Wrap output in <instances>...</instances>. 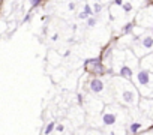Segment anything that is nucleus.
<instances>
[{
	"instance_id": "nucleus-1",
	"label": "nucleus",
	"mask_w": 153,
	"mask_h": 135,
	"mask_svg": "<svg viewBox=\"0 0 153 135\" xmlns=\"http://www.w3.org/2000/svg\"><path fill=\"white\" fill-rule=\"evenodd\" d=\"M110 89H111V95L113 99L117 101L122 105H128V107H138L140 105V92L135 87V84L132 83V80H126L122 78L119 75L113 77L110 81Z\"/></svg>"
},
{
	"instance_id": "nucleus-2",
	"label": "nucleus",
	"mask_w": 153,
	"mask_h": 135,
	"mask_svg": "<svg viewBox=\"0 0 153 135\" xmlns=\"http://www.w3.org/2000/svg\"><path fill=\"white\" fill-rule=\"evenodd\" d=\"M132 83L135 84V87L138 89L143 98L153 99V72L140 68L132 78Z\"/></svg>"
},
{
	"instance_id": "nucleus-3",
	"label": "nucleus",
	"mask_w": 153,
	"mask_h": 135,
	"mask_svg": "<svg viewBox=\"0 0 153 135\" xmlns=\"http://www.w3.org/2000/svg\"><path fill=\"white\" fill-rule=\"evenodd\" d=\"M131 48L138 59H143V57L152 54L153 53V30L150 29V30H146L143 35L135 36L132 39Z\"/></svg>"
},
{
	"instance_id": "nucleus-4",
	"label": "nucleus",
	"mask_w": 153,
	"mask_h": 135,
	"mask_svg": "<svg viewBox=\"0 0 153 135\" xmlns=\"http://www.w3.org/2000/svg\"><path fill=\"white\" fill-rule=\"evenodd\" d=\"M123 111L125 110H122L116 104L107 105L104 108V111L101 113V126H104V128H114V126H117L119 119H120V114Z\"/></svg>"
},
{
	"instance_id": "nucleus-5",
	"label": "nucleus",
	"mask_w": 153,
	"mask_h": 135,
	"mask_svg": "<svg viewBox=\"0 0 153 135\" xmlns=\"http://www.w3.org/2000/svg\"><path fill=\"white\" fill-rule=\"evenodd\" d=\"M89 90L92 92V95H95L96 98L99 99H107L111 98L113 99V95H111V89H110V84H107L102 78L99 77H93L89 83Z\"/></svg>"
},
{
	"instance_id": "nucleus-6",
	"label": "nucleus",
	"mask_w": 153,
	"mask_h": 135,
	"mask_svg": "<svg viewBox=\"0 0 153 135\" xmlns=\"http://www.w3.org/2000/svg\"><path fill=\"white\" fill-rule=\"evenodd\" d=\"M84 104H86V110L89 111V114H93V116L102 113L105 108L102 99H98V98H87Z\"/></svg>"
},
{
	"instance_id": "nucleus-7",
	"label": "nucleus",
	"mask_w": 153,
	"mask_h": 135,
	"mask_svg": "<svg viewBox=\"0 0 153 135\" xmlns=\"http://www.w3.org/2000/svg\"><path fill=\"white\" fill-rule=\"evenodd\" d=\"M86 68H87V71L92 75H102L105 72L104 63L99 59H90V60H87L86 62Z\"/></svg>"
},
{
	"instance_id": "nucleus-8",
	"label": "nucleus",
	"mask_w": 153,
	"mask_h": 135,
	"mask_svg": "<svg viewBox=\"0 0 153 135\" xmlns=\"http://www.w3.org/2000/svg\"><path fill=\"white\" fill-rule=\"evenodd\" d=\"M138 107L141 108V111H143L147 117L153 119V99H146V98H143V99L140 101V105H138Z\"/></svg>"
},
{
	"instance_id": "nucleus-9",
	"label": "nucleus",
	"mask_w": 153,
	"mask_h": 135,
	"mask_svg": "<svg viewBox=\"0 0 153 135\" xmlns=\"http://www.w3.org/2000/svg\"><path fill=\"white\" fill-rule=\"evenodd\" d=\"M140 68L141 69H146V71H150L153 72V53L140 59Z\"/></svg>"
},
{
	"instance_id": "nucleus-10",
	"label": "nucleus",
	"mask_w": 153,
	"mask_h": 135,
	"mask_svg": "<svg viewBox=\"0 0 153 135\" xmlns=\"http://www.w3.org/2000/svg\"><path fill=\"white\" fill-rule=\"evenodd\" d=\"M144 128V122L143 120H131L129 122V132L132 135H135L138 131H141Z\"/></svg>"
},
{
	"instance_id": "nucleus-11",
	"label": "nucleus",
	"mask_w": 153,
	"mask_h": 135,
	"mask_svg": "<svg viewBox=\"0 0 153 135\" xmlns=\"http://www.w3.org/2000/svg\"><path fill=\"white\" fill-rule=\"evenodd\" d=\"M54 126H56V123H48V125H47V128H45V135H50V134L53 132Z\"/></svg>"
},
{
	"instance_id": "nucleus-12",
	"label": "nucleus",
	"mask_w": 153,
	"mask_h": 135,
	"mask_svg": "<svg viewBox=\"0 0 153 135\" xmlns=\"http://www.w3.org/2000/svg\"><path fill=\"white\" fill-rule=\"evenodd\" d=\"M86 135H105V134L101 132V131H98V129H90V131H87Z\"/></svg>"
},
{
	"instance_id": "nucleus-13",
	"label": "nucleus",
	"mask_w": 153,
	"mask_h": 135,
	"mask_svg": "<svg viewBox=\"0 0 153 135\" xmlns=\"http://www.w3.org/2000/svg\"><path fill=\"white\" fill-rule=\"evenodd\" d=\"M93 11H95L96 14H99V12L102 11V5H101V3H95V6H93Z\"/></svg>"
},
{
	"instance_id": "nucleus-14",
	"label": "nucleus",
	"mask_w": 153,
	"mask_h": 135,
	"mask_svg": "<svg viewBox=\"0 0 153 135\" xmlns=\"http://www.w3.org/2000/svg\"><path fill=\"white\" fill-rule=\"evenodd\" d=\"M95 24H96V18H89V20H87V26H89V27H93Z\"/></svg>"
},
{
	"instance_id": "nucleus-15",
	"label": "nucleus",
	"mask_w": 153,
	"mask_h": 135,
	"mask_svg": "<svg viewBox=\"0 0 153 135\" xmlns=\"http://www.w3.org/2000/svg\"><path fill=\"white\" fill-rule=\"evenodd\" d=\"M123 8H125V11H131L132 9V5L131 3H126V5H123Z\"/></svg>"
},
{
	"instance_id": "nucleus-16",
	"label": "nucleus",
	"mask_w": 153,
	"mask_h": 135,
	"mask_svg": "<svg viewBox=\"0 0 153 135\" xmlns=\"http://www.w3.org/2000/svg\"><path fill=\"white\" fill-rule=\"evenodd\" d=\"M78 17H80L81 20H84V18H87V17H89V14H87V12H81V14H80Z\"/></svg>"
},
{
	"instance_id": "nucleus-17",
	"label": "nucleus",
	"mask_w": 153,
	"mask_h": 135,
	"mask_svg": "<svg viewBox=\"0 0 153 135\" xmlns=\"http://www.w3.org/2000/svg\"><path fill=\"white\" fill-rule=\"evenodd\" d=\"M84 12H87L89 15H92V11H90V8H89V5H86V6H84Z\"/></svg>"
},
{
	"instance_id": "nucleus-18",
	"label": "nucleus",
	"mask_w": 153,
	"mask_h": 135,
	"mask_svg": "<svg viewBox=\"0 0 153 135\" xmlns=\"http://www.w3.org/2000/svg\"><path fill=\"white\" fill-rule=\"evenodd\" d=\"M30 2H32V5H33V6H38V5L41 3V0H30Z\"/></svg>"
},
{
	"instance_id": "nucleus-19",
	"label": "nucleus",
	"mask_w": 153,
	"mask_h": 135,
	"mask_svg": "<svg viewBox=\"0 0 153 135\" xmlns=\"http://www.w3.org/2000/svg\"><path fill=\"white\" fill-rule=\"evenodd\" d=\"M56 129H57L59 132H63V131H65V126H63V125H59V126H57Z\"/></svg>"
},
{
	"instance_id": "nucleus-20",
	"label": "nucleus",
	"mask_w": 153,
	"mask_h": 135,
	"mask_svg": "<svg viewBox=\"0 0 153 135\" xmlns=\"http://www.w3.org/2000/svg\"><path fill=\"white\" fill-rule=\"evenodd\" d=\"M114 3H116L117 6H122V5H123V0H116V2H114Z\"/></svg>"
},
{
	"instance_id": "nucleus-21",
	"label": "nucleus",
	"mask_w": 153,
	"mask_h": 135,
	"mask_svg": "<svg viewBox=\"0 0 153 135\" xmlns=\"http://www.w3.org/2000/svg\"><path fill=\"white\" fill-rule=\"evenodd\" d=\"M69 9H75V5L74 3H69Z\"/></svg>"
},
{
	"instance_id": "nucleus-22",
	"label": "nucleus",
	"mask_w": 153,
	"mask_h": 135,
	"mask_svg": "<svg viewBox=\"0 0 153 135\" xmlns=\"http://www.w3.org/2000/svg\"><path fill=\"white\" fill-rule=\"evenodd\" d=\"M143 135H153V132H146V134H143Z\"/></svg>"
}]
</instances>
